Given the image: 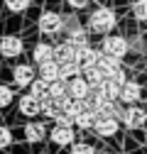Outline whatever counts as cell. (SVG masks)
Wrapping results in <instances>:
<instances>
[{
	"label": "cell",
	"instance_id": "7a4b0ae2",
	"mask_svg": "<svg viewBox=\"0 0 147 154\" xmlns=\"http://www.w3.org/2000/svg\"><path fill=\"white\" fill-rule=\"evenodd\" d=\"M37 27L44 37H57L64 32V15L54 12V10H44L39 15V20H37Z\"/></svg>",
	"mask_w": 147,
	"mask_h": 154
},
{
	"label": "cell",
	"instance_id": "9a60e30c",
	"mask_svg": "<svg viewBox=\"0 0 147 154\" xmlns=\"http://www.w3.org/2000/svg\"><path fill=\"white\" fill-rule=\"evenodd\" d=\"M52 59H54V44H49V42H37L34 49H32V61L39 66V64H47V61H52Z\"/></svg>",
	"mask_w": 147,
	"mask_h": 154
},
{
	"label": "cell",
	"instance_id": "8fae6325",
	"mask_svg": "<svg viewBox=\"0 0 147 154\" xmlns=\"http://www.w3.org/2000/svg\"><path fill=\"white\" fill-rule=\"evenodd\" d=\"M37 76H39V71H37L34 66H30V64H17L15 71H12V81H15L17 86H30Z\"/></svg>",
	"mask_w": 147,
	"mask_h": 154
},
{
	"label": "cell",
	"instance_id": "484cf974",
	"mask_svg": "<svg viewBox=\"0 0 147 154\" xmlns=\"http://www.w3.org/2000/svg\"><path fill=\"white\" fill-rule=\"evenodd\" d=\"M133 15L137 22H147V0H135L133 3Z\"/></svg>",
	"mask_w": 147,
	"mask_h": 154
},
{
	"label": "cell",
	"instance_id": "83f0119b",
	"mask_svg": "<svg viewBox=\"0 0 147 154\" xmlns=\"http://www.w3.org/2000/svg\"><path fill=\"white\" fill-rule=\"evenodd\" d=\"M3 3H5V8H8L10 12H25V10L30 8L32 0H3Z\"/></svg>",
	"mask_w": 147,
	"mask_h": 154
},
{
	"label": "cell",
	"instance_id": "836d02e7",
	"mask_svg": "<svg viewBox=\"0 0 147 154\" xmlns=\"http://www.w3.org/2000/svg\"><path fill=\"white\" fill-rule=\"evenodd\" d=\"M37 154H49V152H37Z\"/></svg>",
	"mask_w": 147,
	"mask_h": 154
},
{
	"label": "cell",
	"instance_id": "603a6c76",
	"mask_svg": "<svg viewBox=\"0 0 147 154\" xmlns=\"http://www.w3.org/2000/svg\"><path fill=\"white\" fill-rule=\"evenodd\" d=\"M64 95H69V83L66 81H52L49 83V98H54V100H59V98H64Z\"/></svg>",
	"mask_w": 147,
	"mask_h": 154
},
{
	"label": "cell",
	"instance_id": "5b68a950",
	"mask_svg": "<svg viewBox=\"0 0 147 154\" xmlns=\"http://www.w3.org/2000/svg\"><path fill=\"white\" fill-rule=\"evenodd\" d=\"M120 122H123L127 130H142V127L147 125V112H145L140 105H127Z\"/></svg>",
	"mask_w": 147,
	"mask_h": 154
},
{
	"label": "cell",
	"instance_id": "f546056e",
	"mask_svg": "<svg viewBox=\"0 0 147 154\" xmlns=\"http://www.w3.org/2000/svg\"><path fill=\"white\" fill-rule=\"evenodd\" d=\"M71 154H96V149L88 142H74L71 144Z\"/></svg>",
	"mask_w": 147,
	"mask_h": 154
},
{
	"label": "cell",
	"instance_id": "9c48e42d",
	"mask_svg": "<svg viewBox=\"0 0 147 154\" xmlns=\"http://www.w3.org/2000/svg\"><path fill=\"white\" fill-rule=\"evenodd\" d=\"M101 56H103L101 49H96V47L88 44V47H83V49L76 51V64H79L81 69H91V66H98Z\"/></svg>",
	"mask_w": 147,
	"mask_h": 154
},
{
	"label": "cell",
	"instance_id": "7c38bea8",
	"mask_svg": "<svg viewBox=\"0 0 147 154\" xmlns=\"http://www.w3.org/2000/svg\"><path fill=\"white\" fill-rule=\"evenodd\" d=\"M76 47H74L69 39L66 42H59V44H54V61H59V64H69V61H76Z\"/></svg>",
	"mask_w": 147,
	"mask_h": 154
},
{
	"label": "cell",
	"instance_id": "3957f363",
	"mask_svg": "<svg viewBox=\"0 0 147 154\" xmlns=\"http://www.w3.org/2000/svg\"><path fill=\"white\" fill-rule=\"evenodd\" d=\"M101 51L108 54V56H118V59H123V56L130 51V44H127V39L120 37V34H105L101 39Z\"/></svg>",
	"mask_w": 147,
	"mask_h": 154
},
{
	"label": "cell",
	"instance_id": "8992f818",
	"mask_svg": "<svg viewBox=\"0 0 147 154\" xmlns=\"http://www.w3.org/2000/svg\"><path fill=\"white\" fill-rule=\"evenodd\" d=\"M25 51V44L17 34H5L3 39H0V56H5V59H17Z\"/></svg>",
	"mask_w": 147,
	"mask_h": 154
},
{
	"label": "cell",
	"instance_id": "ba28073f",
	"mask_svg": "<svg viewBox=\"0 0 147 154\" xmlns=\"http://www.w3.org/2000/svg\"><path fill=\"white\" fill-rule=\"evenodd\" d=\"M17 112H20L22 118H37V115L42 112V100L34 98L32 93H27V95L20 98V103H17Z\"/></svg>",
	"mask_w": 147,
	"mask_h": 154
},
{
	"label": "cell",
	"instance_id": "4316f807",
	"mask_svg": "<svg viewBox=\"0 0 147 154\" xmlns=\"http://www.w3.org/2000/svg\"><path fill=\"white\" fill-rule=\"evenodd\" d=\"M12 100H15V91L10 86H5V83H0V110L8 108Z\"/></svg>",
	"mask_w": 147,
	"mask_h": 154
},
{
	"label": "cell",
	"instance_id": "cb8c5ba5",
	"mask_svg": "<svg viewBox=\"0 0 147 154\" xmlns=\"http://www.w3.org/2000/svg\"><path fill=\"white\" fill-rule=\"evenodd\" d=\"M74 125H76V127H81V130H93V125H96V112H93V110L81 112L79 118L74 120Z\"/></svg>",
	"mask_w": 147,
	"mask_h": 154
},
{
	"label": "cell",
	"instance_id": "f1b7e54d",
	"mask_svg": "<svg viewBox=\"0 0 147 154\" xmlns=\"http://www.w3.org/2000/svg\"><path fill=\"white\" fill-rule=\"evenodd\" d=\"M76 29H81L79 17L76 15H64V32L69 34V32H76Z\"/></svg>",
	"mask_w": 147,
	"mask_h": 154
},
{
	"label": "cell",
	"instance_id": "2e32d148",
	"mask_svg": "<svg viewBox=\"0 0 147 154\" xmlns=\"http://www.w3.org/2000/svg\"><path fill=\"white\" fill-rule=\"evenodd\" d=\"M37 71H39V79H44L47 83H52V81H59L61 64L52 59V61H47V64H39V66H37Z\"/></svg>",
	"mask_w": 147,
	"mask_h": 154
},
{
	"label": "cell",
	"instance_id": "4fadbf2b",
	"mask_svg": "<svg viewBox=\"0 0 147 154\" xmlns=\"http://www.w3.org/2000/svg\"><path fill=\"white\" fill-rule=\"evenodd\" d=\"M22 134H25V140H27L30 144H37V142H42V140L47 137V125H44V122H34V120H30V122L25 125Z\"/></svg>",
	"mask_w": 147,
	"mask_h": 154
},
{
	"label": "cell",
	"instance_id": "d6a6232c",
	"mask_svg": "<svg viewBox=\"0 0 147 154\" xmlns=\"http://www.w3.org/2000/svg\"><path fill=\"white\" fill-rule=\"evenodd\" d=\"M110 154H123V152H110Z\"/></svg>",
	"mask_w": 147,
	"mask_h": 154
},
{
	"label": "cell",
	"instance_id": "ffe728a7",
	"mask_svg": "<svg viewBox=\"0 0 147 154\" xmlns=\"http://www.w3.org/2000/svg\"><path fill=\"white\" fill-rule=\"evenodd\" d=\"M76 76H83V69L76 64V61H69V64H61V71H59V79L61 81H71V79H76Z\"/></svg>",
	"mask_w": 147,
	"mask_h": 154
},
{
	"label": "cell",
	"instance_id": "ac0fdd59",
	"mask_svg": "<svg viewBox=\"0 0 147 154\" xmlns=\"http://www.w3.org/2000/svg\"><path fill=\"white\" fill-rule=\"evenodd\" d=\"M83 76H86V81L93 86V88H101L103 83H105V79L108 76L103 73V69L101 66H91V69H83Z\"/></svg>",
	"mask_w": 147,
	"mask_h": 154
},
{
	"label": "cell",
	"instance_id": "52a82bcc",
	"mask_svg": "<svg viewBox=\"0 0 147 154\" xmlns=\"http://www.w3.org/2000/svg\"><path fill=\"white\" fill-rule=\"evenodd\" d=\"M49 140L57 147H69L76 142V132H74V125H54L49 132Z\"/></svg>",
	"mask_w": 147,
	"mask_h": 154
},
{
	"label": "cell",
	"instance_id": "e0dca14e",
	"mask_svg": "<svg viewBox=\"0 0 147 154\" xmlns=\"http://www.w3.org/2000/svg\"><path fill=\"white\" fill-rule=\"evenodd\" d=\"M98 66L103 69V73L110 79L113 73H118V71L123 69V59H118V56H108V54H103V56H101V61H98Z\"/></svg>",
	"mask_w": 147,
	"mask_h": 154
},
{
	"label": "cell",
	"instance_id": "d6986e66",
	"mask_svg": "<svg viewBox=\"0 0 147 154\" xmlns=\"http://www.w3.org/2000/svg\"><path fill=\"white\" fill-rule=\"evenodd\" d=\"M30 93L34 95V98H39V100H47V98H49V83L37 76V79L30 83Z\"/></svg>",
	"mask_w": 147,
	"mask_h": 154
},
{
	"label": "cell",
	"instance_id": "e575fe53",
	"mask_svg": "<svg viewBox=\"0 0 147 154\" xmlns=\"http://www.w3.org/2000/svg\"><path fill=\"white\" fill-rule=\"evenodd\" d=\"M145 71H147V61H145Z\"/></svg>",
	"mask_w": 147,
	"mask_h": 154
},
{
	"label": "cell",
	"instance_id": "277c9868",
	"mask_svg": "<svg viewBox=\"0 0 147 154\" xmlns=\"http://www.w3.org/2000/svg\"><path fill=\"white\" fill-rule=\"evenodd\" d=\"M120 120L113 118V115H98L96 118V125H93V132L98 137H115L118 130H120Z\"/></svg>",
	"mask_w": 147,
	"mask_h": 154
},
{
	"label": "cell",
	"instance_id": "d590c367",
	"mask_svg": "<svg viewBox=\"0 0 147 154\" xmlns=\"http://www.w3.org/2000/svg\"><path fill=\"white\" fill-rule=\"evenodd\" d=\"M145 144H147V142H145Z\"/></svg>",
	"mask_w": 147,
	"mask_h": 154
},
{
	"label": "cell",
	"instance_id": "d4e9b609",
	"mask_svg": "<svg viewBox=\"0 0 147 154\" xmlns=\"http://www.w3.org/2000/svg\"><path fill=\"white\" fill-rule=\"evenodd\" d=\"M127 44H130V51H135V54H145V51H147V42H145L142 34L127 37Z\"/></svg>",
	"mask_w": 147,
	"mask_h": 154
},
{
	"label": "cell",
	"instance_id": "7402d4cb",
	"mask_svg": "<svg viewBox=\"0 0 147 154\" xmlns=\"http://www.w3.org/2000/svg\"><path fill=\"white\" fill-rule=\"evenodd\" d=\"M101 88H103V93L108 95L110 100H120V93H123V83H118V81H113V79H105V83H103Z\"/></svg>",
	"mask_w": 147,
	"mask_h": 154
},
{
	"label": "cell",
	"instance_id": "4dcf8cb0",
	"mask_svg": "<svg viewBox=\"0 0 147 154\" xmlns=\"http://www.w3.org/2000/svg\"><path fill=\"white\" fill-rule=\"evenodd\" d=\"M10 144H12V130L0 125V149H8Z\"/></svg>",
	"mask_w": 147,
	"mask_h": 154
},
{
	"label": "cell",
	"instance_id": "30bf717a",
	"mask_svg": "<svg viewBox=\"0 0 147 154\" xmlns=\"http://www.w3.org/2000/svg\"><path fill=\"white\" fill-rule=\"evenodd\" d=\"M91 93H93V86L86 81V76H76V79L69 81V95L71 98H91Z\"/></svg>",
	"mask_w": 147,
	"mask_h": 154
},
{
	"label": "cell",
	"instance_id": "5bb4252c",
	"mask_svg": "<svg viewBox=\"0 0 147 154\" xmlns=\"http://www.w3.org/2000/svg\"><path fill=\"white\" fill-rule=\"evenodd\" d=\"M140 98H142V86L137 81H127L123 86V93H120V103L123 105H135Z\"/></svg>",
	"mask_w": 147,
	"mask_h": 154
},
{
	"label": "cell",
	"instance_id": "44dd1931",
	"mask_svg": "<svg viewBox=\"0 0 147 154\" xmlns=\"http://www.w3.org/2000/svg\"><path fill=\"white\" fill-rule=\"evenodd\" d=\"M88 27H81V29H76V32H69V37L66 39L76 47V49H83V47H88Z\"/></svg>",
	"mask_w": 147,
	"mask_h": 154
},
{
	"label": "cell",
	"instance_id": "1f68e13d",
	"mask_svg": "<svg viewBox=\"0 0 147 154\" xmlns=\"http://www.w3.org/2000/svg\"><path fill=\"white\" fill-rule=\"evenodd\" d=\"M66 3H69V8H74V10H83V8H88L91 0H66Z\"/></svg>",
	"mask_w": 147,
	"mask_h": 154
},
{
	"label": "cell",
	"instance_id": "6da1fadb",
	"mask_svg": "<svg viewBox=\"0 0 147 154\" xmlns=\"http://www.w3.org/2000/svg\"><path fill=\"white\" fill-rule=\"evenodd\" d=\"M118 27V15L115 10H110V8H96L93 12L88 15V32L91 34H110Z\"/></svg>",
	"mask_w": 147,
	"mask_h": 154
}]
</instances>
